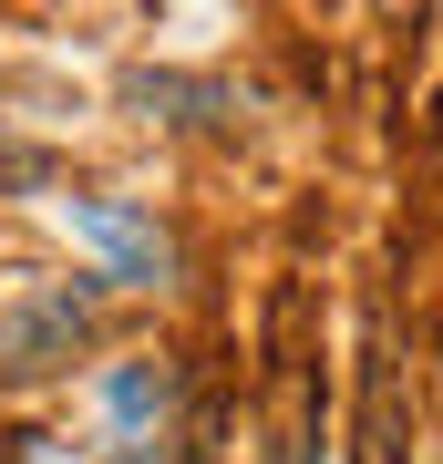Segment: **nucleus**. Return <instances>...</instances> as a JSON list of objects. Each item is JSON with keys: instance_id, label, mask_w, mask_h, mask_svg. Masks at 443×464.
Instances as JSON below:
<instances>
[{"instance_id": "1", "label": "nucleus", "mask_w": 443, "mask_h": 464, "mask_svg": "<svg viewBox=\"0 0 443 464\" xmlns=\"http://www.w3.org/2000/svg\"><path fill=\"white\" fill-rule=\"evenodd\" d=\"M63 227L103 258L114 289H165V279H176V237H165L134 197H63Z\"/></svg>"}, {"instance_id": "2", "label": "nucleus", "mask_w": 443, "mask_h": 464, "mask_svg": "<svg viewBox=\"0 0 443 464\" xmlns=\"http://www.w3.org/2000/svg\"><path fill=\"white\" fill-rule=\"evenodd\" d=\"M93 341V299L82 289H32L0 310V382H52L72 372V351Z\"/></svg>"}, {"instance_id": "3", "label": "nucleus", "mask_w": 443, "mask_h": 464, "mask_svg": "<svg viewBox=\"0 0 443 464\" xmlns=\"http://www.w3.org/2000/svg\"><path fill=\"white\" fill-rule=\"evenodd\" d=\"M165 402H176V372H165V362H124V372H103V413H114V423L145 433Z\"/></svg>"}, {"instance_id": "4", "label": "nucleus", "mask_w": 443, "mask_h": 464, "mask_svg": "<svg viewBox=\"0 0 443 464\" xmlns=\"http://www.w3.org/2000/svg\"><path fill=\"white\" fill-rule=\"evenodd\" d=\"M114 464H165V444H155V433H134V444H124Z\"/></svg>"}]
</instances>
